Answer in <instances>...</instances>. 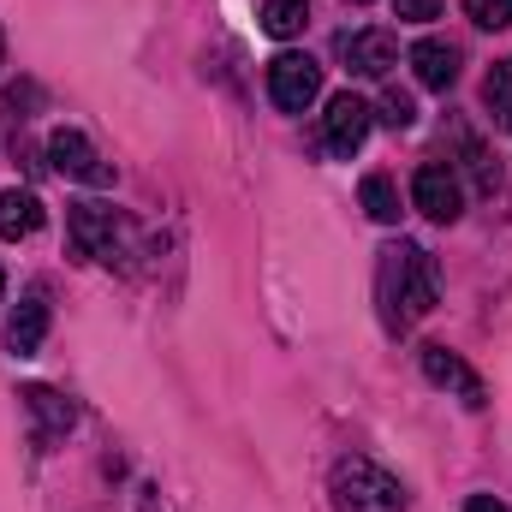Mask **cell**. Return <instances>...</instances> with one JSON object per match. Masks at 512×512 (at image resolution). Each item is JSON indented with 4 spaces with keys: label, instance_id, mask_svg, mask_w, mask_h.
I'll use <instances>...</instances> for the list:
<instances>
[{
    "label": "cell",
    "instance_id": "6da1fadb",
    "mask_svg": "<svg viewBox=\"0 0 512 512\" xmlns=\"http://www.w3.org/2000/svg\"><path fill=\"white\" fill-rule=\"evenodd\" d=\"M382 298H387V316H393V322L429 316L435 298H441L435 256L423 251V245H405V239H399L393 251H382Z\"/></svg>",
    "mask_w": 512,
    "mask_h": 512
},
{
    "label": "cell",
    "instance_id": "7a4b0ae2",
    "mask_svg": "<svg viewBox=\"0 0 512 512\" xmlns=\"http://www.w3.org/2000/svg\"><path fill=\"white\" fill-rule=\"evenodd\" d=\"M328 495H334V512H405L399 477L382 471L376 459H340Z\"/></svg>",
    "mask_w": 512,
    "mask_h": 512
},
{
    "label": "cell",
    "instance_id": "3957f363",
    "mask_svg": "<svg viewBox=\"0 0 512 512\" xmlns=\"http://www.w3.org/2000/svg\"><path fill=\"white\" fill-rule=\"evenodd\" d=\"M66 227H72V239H78V251L96 256V262H114V256L126 251V215L120 209H108V203H72L66 209Z\"/></svg>",
    "mask_w": 512,
    "mask_h": 512
},
{
    "label": "cell",
    "instance_id": "277c9868",
    "mask_svg": "<svg viewBox=\"0 0 512 512\" xmlns=\"http://www.w3.org/2000/svg\"><path fill=\"white\" fill-rule=\"evenodd\" d=\"M268 96L280 114H304L322 96V66L310 54H274L268 60Z\"/></svg>",
    "mask_w": 512,
    "mask_h": 512
},
{
    "label": "cell",
    "instance_id": "5b68a950",
    "mask_svg": "<svg viewBox=\"0 0 512 512\" xmlns=\"http://www.w3.org/2000/svg\"><path fill=\"white\" fill-rule=\"evenodd\" d=\"M370 126H376V108H370L364 96L340 90V96H328V108H322V149H328V155H358L364 137H370Z\"/></svg>",
    "mask_w": 512,
    "mask_h": 512
},
{
    "label": "cell",
    "instance_id": "8992f818",
    "mask_svg": "<svg viewBox=\"0 0 512 512\" xmlns=\"http://www.w3.org/2000/svg\"><path fill=\"white\" fill-rule=\"evenodd\" d=\"M411 203H417L429 221L453 227V221L465 215V185H459V173H453L447 161H423L417 179H411Z\"/></svg>",
    "mask_w": 512,
    "mask_h": 512
},
{
    "label": "cell",
    "instance_id": "52a82bcc",
    "mask_svg": "<svg viewBox=\"0 0 512 512\" xmlns=\"http://www.w3.org/2000/svg\"><path fill=\"white\" fill-rule=\"evenodd\" d=\"M48 167L60 173V179H78V185H114V167L90 149V137L72 126H60L48 137Z\"/></svg>",
    "mask_w": 512,
    "mask_h": 512
},
{
    "label": "cell",
    "instance_id": "ba28073f",
    "mask_svg": "<svg viewBox=\"0 0 512 512\" xmlns=\"http://www.w3.org/2000/svg\"><path fill=\"white\" fill-rule=\"evenodd\" d=\"M417 358H423V376H429V382L447 387V393H459L471 411H483V405H489V387H483V376H477L459 352H447V346H423Z\"/></svg>",
    "mask_w": 512,
    "mask_h": 512
},
{
    "label": "cell",
    "instance_id": "9c48e42d",
    "mask_svg": "<svg viewBox=\"0 0 512 512\" xmlns=\"http://www.w3.org/2000/svg\"><path fill=\"white\" fill-rule=\"evenodd\" d=\"M340 60L358 78H387L399 66V42H393V30H352V36H340Z\"/></svg>",
    "mask_w": 512,
    "mask_h": 512
},
{
    "label": "cell",
    "instance_id": "30bf717a",
    "mask_svg": "<svg viewBox=\"0 0 512 512\" xmlns=\"http://www.w3.org/2000/svg\"><path fill=\"white\" fill-rule=\"evenodd\" d=\"M405 60H411V72H417L423 90H453V84H459V48L441 42V36H423Z\"/></svg>",
    "mask_w": 512,
    "mask_h": 512
},
{
    "label": "cell",
    "instance_id": "8fae6325",
    "mask_svg": "<svg viewBox=\"0 0 512 512\" xmlns=\"http://www.w3.org/2000/svg\"><path fill=\"white\" fill-rule=\"evenodd\" d=\"M42 340H48V298H42V286H36V292L18 298V310H12V322H6V346H12L18 358H30V352H42Z\"/></svg>",
    "mask_w": 512,
    "mask_h": 512
},
{
    "label": "cell",
    "instance_id": "7c38bea8",
    "mask_svg": "<svg viewBox=\"0 0 512 512\" xmlns=\"http://www.w3.org/2000/svg\"><path fill=\"white\" fill-rule=\"evenodd\" d=\"M42 227V203H36V191H0V239L6 245H18V239H30Z\"/></svg>",
    "mask_w": 512,
    "mask_h": 512
},
{
    "label": "cell",
    "instance_id": "4fadbf2b",
    "mask_svg": "<svg viewBox=\"0 0 512 512\" xmlns=\"http://www.w3.org/2000/svg\"><path fill=\"white\" fill-rule=\"evenodd\" d=\"M358 203H364V215L370 221H382V227H393L405 209H399V185L387 179V173H370L364 185H358Z\"/></svg>",
    "mask_w": 512,
    "mask_h": 512
},
{
    "label": "cell",
    "instance_id": "5bb4252c",
    "mask_svg": "<svg viewBox=\"0 0 512 512\" xmlns=\"http://www.w3.org/2000/svg\"><path fill=\"white\" fill-rule=\"evenodd\" d=\"M483 108L501 131H512V60H495L489 78H483Z\"/></svg>",
    "mask_w": 512,
    "mask_h": 512
},
{
    "label": "cell",
    "instance_id": "9a60e30c",
    "mask_svg": "<svg viewBox=\"0 0 512 512\" xmlns=\"http://www.w3.org/2000/svg\"><path fill=\"white\" fill-rule=\"evenodd\" d=\"M24 405L42 417V429H48V435H66V429L78 423V411H72V405L54 393V387H24Z\"/></svg>",
    "mask_w": 512,
    "mask_h": 512
},
{
    "label": "cell",
    "instance_id": "2e32d148",
    "mask_svg": "<svg viewBox=\"0 0 512 512\" xmlns=\"http://www.w3.org/2000/svg\"><path fill=\"white\" fill-rule=\"evenodd\" d=\"M304 24H310V0H268L262 6V30L268 36H304Z\"/></svg>",
    "mask_w": 512,
    "mask_h": 512
},
{
    "label": "cell",
    "instance_id": "e0dca14e",
    "mask_svg": "<svg viewBox=\"0 0 512 512\" xmlns=\"http://www.w3.org/2000/svg\"><path fill=\"white\" fill-rule=\"evenodd\" d=\"M465 18L477 30H507L512 24V0H465Z\"/></svg>",
    "mask_w": 512,
    "mask_h": 512
},
{
    "label": "cell",
    "instance_id": "ac0fdd59",
    "mask_svg": "<svg viewBox=\"0 0 512 512\" xmlns=\"http://www.w3.org/2000/svg\"><path fill=\"white\" fill-rule=\"evenodd\" d=\"M465 167H471V179H477V191H495L501 185V167L483 155V143L477 137H465Z\"/></svg>",
    "mask_w": 512,
    "mask_h": 512
},
{
    "label": "cell",
    "instance_id": "d6986e66",
    "mask_svg": "<svg viewBox=\"0 0 512 512\" xmlns=\"http://www.w3.org/2000/svg\"><path fill=\"white\" fill-rule=\"evenodd\" d=\"M382 120H387L393 131H405L411 120H417V102H411L405 90H387V96H382Z\"/></svg>",
    "mask_w": 512,
    "mask_h": 512
},
{
    "label": "cell",
    "instance_id": "ffe728a7",
    "mask_svg": "<svg viewBox=\"0 0 512 512\" xmlns=\"http://www.w3.org/2000/svg\"><path fill=\"white\" fill-rule=\"evenodd\" d=\"M393 18H405V24H429V18H441V0H393Z\"/></svg>",
    "mask_w": 512,
    "mask_h": 512
},
{
    "label": "cell",
    "instance_id": "44dd1931",
    "mask_svg": "<svg viewBox=\"0 0 512 512\" xmlns=\"http://www.w3.org/2000/svg\"><path fill=\"white\" fill-rule=\"evenodd\" d=\"M465 512H512V507H507V501H495V495H471Z\"/></svg>",
    "mask_w": 512,
    "mask_h": 512
},
{
    "label": "cell",
    "instance_id": "7402d4cb",
    "mask_svg": "<svg viewBox=\"0 0 512 512\" xmlns=\"http://www.w3.org/2000/svg\"><path fill=\"white\" fill-rule=\"evenodd\" d=\"M0 54H6V36H0Z\"/></svg>",
    "mask_w": 512,
    "mask_h": 512
},
{
    "label": "cell",
    "instance_id": "603a6c76",
    "mask_svg": "<svg viewBox=\"0 0 512 512\" xmlns=\"http://www.w3.org/2000/svg\"><path fill=\"white\" fill-rule=\"evenodd\" d=\"M352 6H370V0H352Z\"/></svg>",
    "mask_w": 512,
    "mask_h": 512
},
{
    "label": "cell",
    "instance_id": "cb8c5ba5",
    "mask_svg": "<svg viewBox=\"0 0 512 512\" xmlns=\"http://www.w3.org/2000/svg\"><path fill=\"white\" fill-rule=\"evenodd\" d=\"M0 292H6V274H0Z\"/></svg>",
    "mask_w": 512,
    "mask_h": 512
}]
</instances>
